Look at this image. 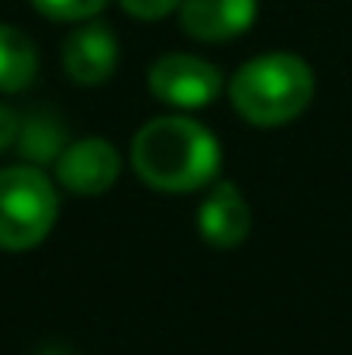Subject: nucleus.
<instances>
[{"label": "nucleus", "instance_id": "obj_13", "mask_svg": "<svg viewBox=\"0 0 352 355\" xmlns=\"http://www.w3.org/2000/svg\"><path fill=\"white\" fill-rule=\"evenodd\" d=\"M17 124H21V118H17L10 107L0 104V152L14 145V138H17Z\"/></svg>", "mask_w": 352, "mask_h": 355}, {"label": "nucleus", "instance_id": "obj_3", "mask_svg": "<svg viewBox=\"0 0 352 355\" xmlns=\"http://www.w3.org/2000/svg\"><path fill=\"white\" fill-rule=\"evenodd\" d=\"M59 218V193L49 176L24 162L0 169V248L24 252L49 238Z\"/></svg>", "mask_w": 352, "mask_h": 355}, {"label": "nucleus", "instance_id": "obj_10", "mask_svg": "<svg viewBox=\"0 0 352 355\" xmlns=\"http://www.w3.org/2000/svg\"><path fill=\"white\" fill-rule=\"evenodd\" d=\"M35 73H38L35 42L21 28L0 24V94H17L31 87Z\"/></svg>", "mask_w": 352, "mask_h": 355}, {"label": "nucleus", "instance_id": "obj_12", "mask_svg": "<svg viewBox=\"0 0 352 355\" xmlns=\"http://www.w3.org/2000/svg\"><path fill=\"white\" fill-rule=\"evenodd\" d=\"M180 3H183V0H121V7H124L131 17H138V21H159V17L173 14Z\"/></svg>", "mask_w": 352, "mask_h": 355}, {"label": "nucleus", "instance_id": "obj_1", "mask_svg": "<svg viewBox=\"0 0 352 355\" xmlns=\"http://www.w3.org/2000/svg\"><path fill=\"white\" fill-rule=\"evenodd\" d=\"M131 166L138 180L162 193H194L221 169L218 138L190 118H152L131 141Z\"/></svg>", "mask_w": 352, "mask_h": 355}, {"label": "nucleus", "instance_id": "obj_6", "mask_svg": "<svg viewBox=\"0 0 352 355\" xmlns=\"http://www.w3.org/2000/svg\"><path fill=\"white\" fill-rule=\"evenodd\" d=\"M62 66H66L69 80L83 83V87H97V83L111 80V73L117 66L115 31L108 24H101V21L80 24L62 45Z\"/></svg>", "mask_w": 352, "mask_h": 355}, {"label": "nucleus", "instance_id": "obj_5", "mask_svg": "<svg viewBox=\"0 0 352 355\" xmlns=\"http://www.w3.org/2000/svg\"><path fill=\"white\" fill-rule=\"evenodd\" d=\"M121 176V155L111 141L104 138H83L62 148L56 159V180L80 197L108 193Z\"/></svg>", "mask_w": 352, "mask_h": 355}, {"label": "nucleus", "instance_id": "obj_2", "mask_svg": "<svg viewBox=\"0 0 352 355\" xmlns=\"http://www.w3.org/2000/svg\"><path fill=\"white\" fill-rule=\"evenodd\" d=\"M232 107L255 128H280L301 118L315 97V73L290 52H269L245 62L228 83Z\"/></svg>", "mask_w": 352, "mask_h": 355}, {"label": "nucleus", "instance_id": "obj_7", "mask_svg": "<svg viewBox=\"0 0 352 355\" xmlns=\"http://www.w3.org/2000/svg\"><path fill=\"white\" fill-rule=\"evenodd\" d=\"M255 0H183L180 24L197 42H228L255 21Z\"/></svg>", "mask_w": 352, "mask_h": 355}, {"label": "nucleus", "instance_id": "obj_4", "mask_svg": "<svg viewBox=\"0 0 352 355\" xmlns=\"http://www.w3.org/2000/svg\"><path fill=\"white\" fill-rule=\"evenodd\" d=\"M149 90H152V97H159L169 107L201 111V107H208L218 97V90H221V69L211 66L201 55L169 52V55H162V59L152 62V69H149Z\"/></svg>", "mask_w": 352, "mask_h": 355}, {"label": "nucleus", "instance_id": "obj_9", "mask_svg": "<svg viewBox=\"0 0 352 355\" xmlns=\"http://www.w3.org/2000/svg\"><path fill=\"white\" fill-rule=\"evenodd\" d=\"M66 124L59 114L52 111H31L28 118H21L17 124V138H14V148L21 152L24 162L31 166H49L62 155L66 148Z\"/></svg>", "mask_w": 352, "mask_h": 355}, {"label": "nucleus", "instance_id": "obj_8", "mask_svg": "<svg viewBox=\"0 0 352 355\" xmlns=\"http://www.w3.org/2000/svg\"><path fill=\"white\" fill-rule=\"evenodd\" d=\"M197 228H201V238L215 248H235L249 238L252 211H249V200L238 193L235 183H215L211 187V193L204 197V204L197 211Z\"/></svg>", "mask_w": 352, "mask_h": 355}, {"label": "nucleus", "instance_id": "obj_11", "mask_svg": "<svg viewBox=\"0 0 352 355\" xmlns=\"http://www.w3.org/2000/svg\"><path fill=\"white\" fill-rule=\"evenodd\" d=\"M31 3L52 21H90L94 14L104 10L108 0H31Z\"/></svg>", "mask_w": 352, "mask_h": 355}]
</instances>
